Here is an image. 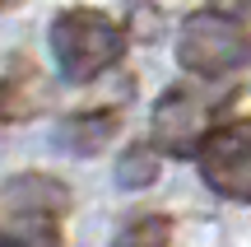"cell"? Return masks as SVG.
I'll list each match as a JSON object with an SVG mask.
<instances>
[{
    "mask_svg": "<svg viewBox=\"0 0 251 247\" xmlns=\"http://www.w3.org/2000/svg\"><path fill=\"white\" fill-rule=\"evenodd\" d=\"M224 103L228 98L209 93V80L205 84H168L149 112V140L158 145V154L196 159L200 145L209 140V131H214L209 121H214V112Z\"/></svg>",
    "mask_w": 251,
    "mask_h": 247,
    "instance_id": "3",
    "label": "cell"
},
{
    "mask_svg": "<svg viewBox=\"0 0 251 247\" xmlns=\"http://www.w3.org/2000/svg\"><path fill=\"white\" fill-rule=\"evenodd\" d=\"M200 177L224 201H251V117H233L209 131L196 154Z\"/></svg>",
    "mask_w": 251,
    "mask_h": 247,
    "instance_id": "4",
    "label": "cell"
},
{
    "mask_svg": "<svg viewBox=\"0 0 251 247\" xmlns=\"http://www.w3.org/2000/svg\"><path fill=\"white\" fill-rule=\"evenodd\" d=\"M0 247H65L61 220H37V215H9L5 210Z\"/></svg>",
    "mask_w": 251,
    "mask_h": 247,
    "instance_id": "7",
    "label": "cell"
},
{
    "mask_svg": "<svg viewBox=\"0 0 251 247\" xmlns=\"http://www.w3.org/2000/svg\"><path fill=\"white\" fill-rule=\"evenodd\" d=\"M0 210L9 215H37V220H65L70 187L51 173H14L0 192Z\"/></svg>",
    "mask_w": 251,
    "mask_h": 247,
    "instance_id": "5",
    "label": "cell"
},
{
    "mask_svg": "<svg viewBox=\"0 0 251 247\" xmlns=\"http://www.w3.org/2000/svg\"><path fill=\"white\" fill-rule=\"evenodd\" d=\"M112 247H172V220L163 210H144L117 229Z\"/></svg>",
    "mask_w": 251,
    "mask_h": 247,
    "instance_id": "8",
    "label": "cell"
},
{
    "mask_svg": "<svg viewBox=\"0 0 251 247\" xmlns=\"http://www.w3.org/2000/svg\"><path fill=\"white\" fill-rule=\"evenodd\" d=\"M126 47H130L126 24L93 5H70L51 19V56L61 80L70 84H89L98 75H107L126 56Z\"/></svg>",
    "mask_w": 251,
    "mask_h": 247,
    "instance_id": "1",
    "label": "cell"
},
{
    "mask_svg": "<svg viewBox=\"0 0 251 247\" xmlns=\"http://www.w3.org/2000/svg\"><path fill=\"white\" fill-rule=\"evenodd\" d=\"M0 5H9V0H0Z\"/></svg>",
    "mask_w": 251,
    "mask_h": 247,
    "instance_id": "11",
    "label": "cell"
},
{
    "mask_svg": "<svg viewBox=\"0 0 251 247\" xmlns=\"http://www.w3.org/2000/svg\"><path fill=\"white\" fill-rule=\"evenodd\" d=\"M121 131V112L117 108H102V112H75V117L61 121V136H56V145L70 149V154H102V149L112 145V136Z\"/></svg>",
    "mask_w": 251,
    "mask_h": 247,
    "instance_id": "6",
    "label": "cell"
},
{
    "mask_svg": "<svg viewBox=\"0 0 251 247\" xmlns=\"http://www.w3.org/2000/svg\"><path fill=\"white\" fill-rule=\"evenodd\" d=\"M177 61L196 80H209V84L233 80L237 70L251 65V28L214 14V9H196V14L181 19Z\"/></svg>",
    "mask_w": 251,
    "mask_h": 247,
    "instance_id": "2",
    "label": "cell"
},
{
    "mask_svg": "<svg viewBox=\"0 0 251 247\" xmlns=\"http://www.w3.org/2000/svg\"><path fill=\"white\" fill-rule=\"evenodd\" d=\"M158 182V145H135L121 154L117 164V187H126V192H140V187H153Z\"/></svg>",
    "mask_w": 251,
    "mask_h": 247,
    "instance_id": "9",
    "label": "cell"
},
{
    "mask_svg": "<svg viewBox=\"0 0 251 247\" xmlns=\"http://www.w3.org/2000/svg\"><path fill=\"white\" fill-rule=\"evenodd\" d=\"M205 9H214V14H224V19H233V24L251 28V0H205Z\"/></svg>",
    "mask_w": 251,
    "mask_h": 247,
    "instance_id": "10",
    "label": "cell"
}]
</instances>
